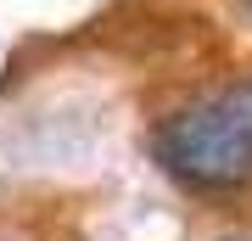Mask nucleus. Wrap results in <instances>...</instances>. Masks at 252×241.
I'll return each instance as SVG.
<instances>
[{
	"mask_svg": "<svg viewBox=\"0 0 252 241\" xmlns=\"http://www.w3.org/2000/svg\"><path fill=\"white\" fill-rule=\"evenodd\" d=\"M157 157L196 191H235L252 179V135L230 101H190L157 129Z\"/></svg>",
	"mask_w": 252,
	"mask_h": 241,
	"instance_id": "1",
	"label": "nucleus"
},
{
	"mask_svg": "<svg viewBox=\"0 0 252 241\" xmlns=\"http://www.w3.org/2000/svg\"><path fill=\"white\" fill-rule=\"evenodd\" d=\"M224 101L235 107V118H241V124H247V135H252V79H247V84H235Z\"/></svg>",
	"mask_w": 252,
	"mask_h": 241,
	"instance_id": "2",
	"label": "nucleus"
},
{
	"mask_svg": "<svg viewBox=\"0 0 252 241\" xmlns=\"http://www.w3.org/2000/svg\"><path fill=\"white\" fill-rule=\"evenodd\" d=\"M230 241H252V236H230Z\"/></svg>",
	"mask_w": 252,
	"mask_h": 241,
	"instance_id": "3",
	"label": "nucleus"
},
{
	"mask_svg": "<svg viewBox=\"0 0 252 241\" xmlns=\"http://www.w3.org/2000/svg\"><path fill=\"white\" fill-rule=\"evenodd\" d=\"M247 11H252V0H247Z\"/></svg>",
	"mask_w": 252,
	"mask_h": 241,
	"instance_id": "4",
	"label": "nucleus"
}]
</instances>
